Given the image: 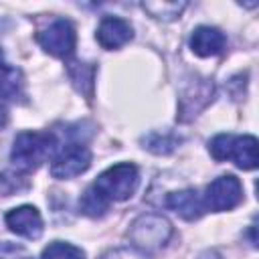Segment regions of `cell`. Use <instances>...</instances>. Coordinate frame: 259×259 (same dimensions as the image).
<instances>
[{"instance_id":"1","label":"cell","mask_w":259,"mask_h":259,"mask_svg":"<svg viewBox=\"0 0 259 259\" xmlns=\"http://www.w3.org/2000/svg\"><path fill=\"white\" fill-rule=\"evenodd\" d=\"M57 150V138L51 132H20L10 150V160L12 164L22 170L30 172L36 170L51 158Z\"/></svg>"},{"instance_id":"2","label":"cell","mask_w":259,"mask_h":259,"mask_svg":"<svg viewBox=\"0 0 259 259\" xmlns=\"http://www.w3.org/2000/svg\"><path fill=\"white\" fill-rule=\"evenodd\" d=\"M172 235H174L172 223L164 214H158V212H144L136 217L127 229V239L132 247L144 253L164 249L168 241L172 239Z\"/></svg>"},{"instance_id":"3","label":"cell","mask_w":259,"mask_h":259,"mask_svg":"<svg viewBox=\"0 0 259 259\" xmlns=\"http://www.w3.org/2000/svg\"><path fill=\"white\" fill-rule=\"evenodd\" d=\"M93 184L109 202H123L136 192L140 184V172L136 164L119 162L103 170Z\"/></svg>"},{"instance_id":"4","label":"cell","mask_w":259,"mask_h":259,"mask_svg":"<svg viewBox=\"0 0 259 259\" xmlns=\"http://www.w3.org/2000/svg\"><path fill=\"white\" fill-rule=\"evenodd\" d=\"M243 200V186L235 174H223L214 178L202 196V204L210 212H225L233 210Z\"/></svg>"},{"instance_id":"5","label":"cell","mask_w":259,"mask_h":259,"mask_svg":"<svg viewBox=\"0 0 259 259\" xmlns=\"http://www.w3.org/2000/svg\"><path fill=\"white\" fill-rule=\"evenodd\" d=\"M36 40H38V45L42 47L45 53H49L53 57H59V59H67L75 51L77 30H75L71 20L57 18L36 34Z\"/></svg>"},{"instance_id":"6","label":"cell","mask_w":259,"mask_h":259,"mask_svg":"<svg viewBox=\"0 0 259 259\" xmlns=\"http://www.w3.org/2000/svg\"><path fill=\"white\" fill-rule=\"evenodd\" d=\"M91 166V152L83 144H67L61 148L53 160H51V174L57 180H69L83 172H87Z\"/></svg>"},{"instance_id":"7","label":"cell","mask_w":259,"mask_h":259,"mask_svg":"<svg viewBox=\"0 0 259 259\" xmlns=\"http://www.w3.org/2000/svg\"><path fill=\"white\" fill-rule=\"evenodd\" d=\"M212 95H214L212 81L200 79V77H196L194 81H190L188 87L184 89L182 97H180L178 119L180 121H190L192 117H196L198 111L204 109L212 101Z\"/></svg>"},{"instance_id":"8","label":"cell","mask_w":259,"mask_h":259,"mask_svg":"<svg viewBox=\"0 0 259 259\" xmlns=\"http://www.w3.org/2000/svg\"><path fill=\"white\" fill-rule=\"evenodd\" d=\"M4 223L10 229V233L24 237V239H38L45 231L42 217H40L38 208L32 204H20V206L8 210L4 217Z\"/></svg>"},{"instance_id":"9","label":"cell","mask_w":259,"mask_h":259,"mask_svg":"<svg viewBox=\"0 0 259 259\" xmlns=\"http://www.w3.org/2000/svg\"><path fill=\"white\" fill-rule=\"evenodd\" d=\"M95 38L105 51H117V49L125 47L134 38V28L125 18L103 16L99 26H97Z\"/></svg>"},{"instance_id":"10","label":"cell","mask_w":259,"mask_h":259,"mask_svg":"<svg viewBox=\"0 0 259 259\" xmlns=\"http://www.w3.org/2000/svg\"><path fill=\"white\" fill-rule=\"evenodd\" d=\"M164 204L174 210L178 217H182L184 221H196L202 217L204 212V204L200 194L194 188H182V190H174L166 196Z\"/></svg>"},{"instance_id":"11","label":"cell","mask_w":259,"mask_h":259,"mask_svg":"<svg viewBox=\"0 0 259 259\" xmlns=\"http://www.w3.org/2000/svg\"><path fill=\"white\" fill-rule=\"evenodd\" d=\"M227 45L225 34L217 26H196L190 34V49L198 57H217Z\"/></svg>"},{"instance_id":"12","label":"cell","mask_w":259,"mask_h":259,"mask_svg":"<svg viewBox=\"0 0 259 259\" xmlns=\"http://www.w3.org/2000/svg\"><path fill=\"white\" fill-rule=\"evenodd\" d=\"M229 160L235 162L237 168L241 170H255L257 168V138L255 136H233L231 150H229Z\"/></svg>"},{"instance_id":"13","label":"cell","mask_w":259,"mask_h":259,"mask_svg":"<svg viewBox=\"0 0 259 259\" xmlns=\"http://www.w3.org/2000/svg\"><path fill=\"white\" fill-rule=\"evenodd\" d=\"M186 6H188L186 0H146V2H142V8L154 20H162V22L180 18V14L184 12Z\"/></svg>"},{"instance_id":"14","label":"cell","mask_w":259,"mask_h":259,"mask_svg":"<svg viewBox=\"0 0 259 259\" xmlns=\"http://www.w3.org/2000/svg\"><path fill=\"white\" fill-rule=\"evenodd\" d=\"M180 142H182V138L176 136V134L170 132V130H164V132H150V134H146V136L142 138V148L148 150V152H152V154L162 156V154L174 152V150L180 146Z\"/></svg>"},{"instance_id":"15","label":"cell","mask_w":259,"mask_h":259,"mask_svg":"<svg viewBox=\"0 0 259 259\" xmlns=\"http://www.w3.org/2000/svg\"><path fill=\"white\" fill-rule=\"evenodd\" d=\"M109 204H111V202L95 188V184H89V186L85 188V192L81 194V198H79V208H81V212L87 214V217H91V219L103 217V214L109 210Z\"/></svg>"},{"instance_id":"16","label":"cell","mask_w":259,"mask_h":259,"mask_svg":"<svg viewBox=\"0 0 259 259\" xmlns=\"http://www.w3.org/2000/svg\"><path fill=\"white\" fill-rule=\"evenodd\" d=\"M24 93V77L22 71L8 65L0 73V99H12L16 101Z\"/></svg>"},{"instance_id":"17","label":"cell","mask_w":259,"mask_h":259,"mask_svg":"<svg viewBox=\"0 0 259 259\" xmlns=\"http://www.w3.org/2000/svg\"><path fill=\"white\" fill-rule=\"evenodd\" d=\"M40 259H85V251L67 241H53L42 249Z\"/></svg>"},{"instance_id":"18","label":"cell","mask_w":259,"mask_h":259,"mask_svg":"<svg viewBox=\"0 0 259 259\" xmlns=\"http://www.w3.org/2000/svg\"><path fill=\"white\" fill-rule=\"evenodd\" d=\"M26 188H28V180L22 174L10 172V170L0 174V194L2 196H12V194L26 190Z\"/></svg>"},{"instance_id":"19","label":"cell","mask_w":259,"mask_h":259,"mask_svg":"<svg viewBox=\"0 0 259 259\" xmlns=\"http://www.w3.org/2000/svg\"><path fill=\"white\" fill-rule=\"evenodd\" d=\"M231 142H233V134H217L210 142H208V152L214 160L225 162L229 160V150H231Z\"/></svg>"},{"instance_id":"20","label":"cell","mask_w":259,"mask_h":259,"mask_svg":"<svg viewBox=\"0 0 259 259\" xmlns=\"http://www.w3.org/2000/svg\"><path fill=\"white\" fill-rule=\"evenodd\" d=\"M99 259H150L148 253L127 245V247H113V249H107L105 253H101Z\"/></svg>"},{"instance_id":"21","label":"cell","mask_w":259,"mask_h":259,"mask_svg":"<svg viewBox=\"0 0 259 259\" xmlns=\"http://www.w3.org/2000/svg\"><path fill=\"white\" fill-rule=\"evenodd\" d=\"M0 259H32V257H30V255H26L22 249L6 247V253H0Z\"/></svg>"},{"instance_id":"22","label":"cell","mask_w":259,"mask_h":259,"mask_svg":"<svg viewBox=\"0 0 259 259\" xmlns=\"http://www.w3.org/2000/svg\"><path fill=\"white\" fill-rule=\"evenodd\" d=\"M8 123V107H6V103L0 99V127H4Z\"/></svg>"},{"instance_id":"23","label":"cell","mask_w":259,"mask_h":259,"mask_svg":"<svg viewBox=\"0 0 259 259\" xmlns=\"http://www.w3.org/2000/svg\"><path fill=\"white\" fill-rule=\"evenodd\" d=\"M75 65H77V63H75ZM77 69H79V65H77ZM89 75H93V71H91ZM71 77H73V81H77V79H85V77L81 75V71H79V75H71ZM91 79H93V77H87V83H89V85H93V81H91Z\"/></svg>"},{"instance_id":"24","label":"cell","mask_w":259,"mask_h":259,"mask_svg":"<svg viewBox=\"0 0 259 259\" xmlns=\"http://www.w3.org/2000/svg\"><path fill=\"white\" fill-rule=\"evenodd\" d=\"M249 235H251V245H253V247H257V237H255V225H251V229H249Z\"/></svg>"},{"instance_id":"25","label":"cell","mask_w":259,"mask_h":259,"mask_svg":"<svg viewBox=\"0 0 259 259\" xmlns=\"http://www.w3.org/2000/svg\"><path fill=\"white\" fill-rule=\"evenodd\" d=\"M6 67H8V63H6V59H4V53H2V49H0V73H2Z\"/></svg>"}]
</instances>
